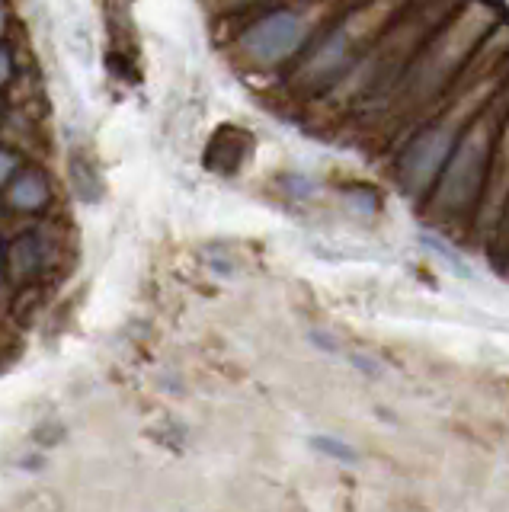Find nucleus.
<instances>
[{
    "mask_svg": "<svg viewBox=\"0 0 509 512\" xmlns=\"http://www.w3.org/2000/svg\"><path fill=\"white\" fill-rule=\"evenodd\" d=\"M52 263V234L49 228H23L7 237V288H23L45 276Z\"/></svg>",
    "mask_w": 509,
    "mask_h": 512,
    "instance_id": "0eeeda50",
    "label": "nucleus"
},
{
    "mask_svg": "<svg viewBox=\"0 0 509 512\" xmlns=\"http://www.w3.org/2000/svg\"><path fill=\"white\" fill-rule=\"evenodd\" d=\"M500 26V7L490 0H465L449 20H445L426 45L410 61L401 84L394 87L385 103L388 116L407 122L417 112H429L433 103H442L445 93L458 87V77H465L474 55L490 39V32Z\"/></svg>",
    "mask_w": 509,
    "mask_h": 512,
    "instance_id": "f257e3e1",
    "label": "nucleus"
},
{
    "mask_svg": "<svg viewBox=\"0 0 509 512\" xmlns=\"http://www.w3.org/2000/svg\"><path fill=\"white\" fill-rule=\"evenodd\" d=\"M349 0H282L257 10L231 36V55L244 71L273 77L289 71L308 55L317 36L330 26L333 10Z\"/></svg>",
    "mask_w": 509,
    "mask_h": 512,
    "instance_id": "20e7f679",
    "label": "nucleus"
},
{
    "mask_svg": "<svg viewBox=\"0 0 509 512\" xmlns=\"http://www.w3.org/2000/svg\"><path fill=\"white\" fill-rule=\"evenodd\" d=\"M509 119V84L493 96L487 109L477 116L468 132L461 135L455 151L445 164L433 196L426 199V215L439 224H455V221H474L477 208L484 199L487 173L493 164V151H497L500 132Z\"/></svg>",
    "mask_w": 509,
    "mask_h": 512,
    "instance_id": "39448f33",
    "label": "nucleus"
},
{
    "mask_svg": "<svg viewBox=\"0 0 509 512\" xmlns=\"http://www.w3.org/2000/svg\"><path fill=\"white\" fill-rule=\"evenodd\" d=\"M349 359H353V365L359 368L362 375H369V378H378L381 375V362L375 356H365V352H353Z\"/></svg>",
    "mask_w": 509,
    "mask_h": 512,
    "instance_id": "9d476101",
    "label": "nucleus"
},
{
    "mask_svg": "<svg viewBox=\"0 0 509 512\" xmlns=\"http://www.w3.org/2000/svg\"><path fill=\"white\" fill-rule=\"evenodd\" d=\"M4 199L10 215H39L52 202V180L36 164H23L4 176Z\"/></svg>",
    "mask_w": 509,
    "mask_h": 512,
    "instance_id": "6e6552de",
    "label": "nucleus"
},
{
    "mask_svg": "<svg viewBox=\"0 0 509 512\" xmlns=\"http://www.w3.org/2000/svg\"><path fill=\"white\" fill-rule=\"evenodd\" d=\"M506 208H509V119L500 132L497 151H493V164L487 173L481 208H477V215L471 221L474 234L481 240H487V244H493V237H497L500 224H503Z\"/></svg>",
    "mask_w": 509,
    "mask_h": 512,
    "instance_id": "423d86ee",
    "label": "nucleus"
},
{
    "mask_svg": "<svg viewBox=\"0 0 509 512\" xmlns=\"http://www.w3.org/2000/svg\"><path fill=\"white\" fill-rule=\"evenodd\" d=\"M506 84L509 80L503 71L490 77H474L465 90H455L449 103L433 109V119H426L420 128H413L404 138L401 151H397V164H394V176H397V183H401L404 196L426 205L445 164H449L455 144Z\"/></svg>",
    "mask_w": 509,
    "mask_h": 512,
    "instance_id": "7ed1b4c3",
    "label": "nucleus"
},
{
    "mask_svg": "<svg viewBox=\"0 0 509 512\" xmlns=\"http://www.w3.org/2000/svg\"><path fill=\"white\" fill-rule=\"evenodd\" d=\"M311 442V448L314 452H321L324 458H330V461H340V464H356L359 461V452L349 442H343V439H333V436H311L308 439Z\"/></svg>",
    "mask_w": 509,
    "mask_h": 512,
    "instance_id": "1a4fd4ad",
    "label": "nucleus"
},
{
    "mask_svg": "<svg viewBox=\"0 0 509 512\" xmlns=\"http://www.w3.org/2000/svg\"><path fill=\"white\" fill-rule=\"evenodd\" d=\"M410 7L407 0H349L317 42L308 48L289 74V90L298 96H327L340 87L349 71L372 52L378 39L397 23V16Z\"/></svg>",
    "mask_w": 509,
    "mask_h": 512,
    "instance_id": "f03ea898",
    "label": "nucleus"
}]
</instances>
